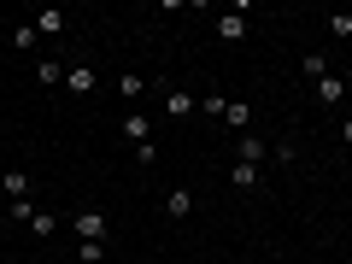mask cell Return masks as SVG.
<instances>
[{
  "mask_svg": "<svg viewBox=\"0 0 352 264\" xmlns=\"http://www.w3.org/2000/svg\"><path fill=\"white\" fill-rule=\"evenodd\" d=\"M71 229H76V241H106V212H76Z\"/></svg>",
  "mask_w": 352,
  "mask_h": 264,
  "instance_id": "obj_1",
  "label": "cell"
},
{
  "mask_svg": "<svg viewBox=\"0 0 352 264\" xmlns=\"http://www.w3.org/2000/svg\"><path fill=\"white\" fill-rule=\"evenodd\" d=\"M65 88H71V94H94V88H100V71H94V65H71V71H65Z\"/></svg>",
  "mask_w": 352,
  "mask_h": 264,
  "instance_id": "obj_2",
  "label": "cell"
},
{
  "mask_svg": "<svg viewBox=\"0 0 352 264\" xmlns=\"http://www.w3.org/2000/svg\"><path fill=\"white\" fill-rule=\"evenodd\" d=\"M0 194H6V206H18V200H30V170H18V164H12V170L0 176Z\"/></svg>",
  "mask_w": 352,
  "mask_h": 264,
  "instance_id": "obj_3",
  "label": "cell"
},
{
  "mask_svg": "<svg viewBox=\"0 0 352 264\" xmlns=\"http://www.w3.org/2000/svg\"><path fill=\"white\" fill-rule=\"evenodd\" d=\"M311 88H317V100H323V106H340V100H346V82H340L335 71H329V76H317Z\"/></svg>",
  "mask_w": 352,
  "mask_h": 264,
  "instance_id": "obj_4",
  "label": "cell"
},
{
  "mask_svg": "<svg viewBox=\"0 0 352 264\" xmlns=\"http://www.w3.org/2000/svg\"><path fill=\"white\" fill-rule=\"evenodd\" d=\"M188 212H194V194L188 188H170V194H164V217H170V223H182Z\"/></svg>",
  "mask_w": 352,
  "mask_h": 264,
  "instance_id": "obj_5",
  "label": "cell"
},
{
  "mask_svg": "<svg viewBox=\"0 0 352 264\" xmlns=\"http://www.w3.org/2000/svg\"><path fill=\"white\" fill-rule=\"evenodd\" d=\"M65 24H71V18H65L59 6H41L36 12V36H65Z\"/></svg>",
  "mask_w": 352,
  "mask_h": 264,
  "instance_id": "obj_6",
  "label": "cell"
},
{
  "mask_svg": "<svg viewBox=\"0 0 352 264\" xmlns=\"http://www.w3.org/2000/svg\"><path fill=\"white\" fill-rule=\"evenodd\" d=\"M247 12H223V18H217V36H223V41H247Z\"/></svg>",
  "mask_w": 352,
  "mask_h": 264,
  "instance_id": "obj_7",
  "label": "cell"
},
{
  "mask_svg": "<svg viewBox=\"0 0 352 264\" xmlns=\"http://www.w3.org/2000/svg\"><path fill=\"white\" fill-rule=\"evenodd\" d=\"M223 124L247 135V129H252V106H247V100H223Z\"/></svg>",
  "mask_w": 352,
  "mask_h": 264,
  "instance_id": "obj_8",
  "label": "cell"
},
{
  "mask_svg": "<svg viewBox=\"0 0 352 264\" xmlns=\"http://www.w3.org/2000/svg\"><path fill=\"white\" fill-rule=\"evenodd\" d=\"M235 159H241V164H258V159H264V135H252V129H247V135L235 141Z\"/></svg>",
  "mask_w": 352,
  "mask_h": 264,
  "instance_id": "obj_9",
  "label": "cell"
},
{
  "mask_svg": "<svg viewBox=\"0 0 352 264\" xmlns=\"http://www.w3.org/2000/svg\"><path fill=\"white\" fill-rule=\"evenodd\" d=\"M124 135L135 141V147H141V141H153V124H147V112H124Z\"/></svg>",
  "mask_w": 352,
  "mask_h": 264,
  "instance_id": "obj_10",
  "label": "cell"
},
{
  "mask_svg": "<svg viewBox=\"0 0 352 264\" xmlns=\"http://www.w3.org/2000/svg\"><path fill=\"white\" fill-rule=\"evenodd\" d=\"M164 112H170V118H188V112H200V100L182 94V88H170V94H164Z\"/></svg>",
  "mask_w": 352,
  "mask_h": 264,
  "instance_id": "obj_11",
  "label": "cell"
},
{
  "mask_svg": "<svg viewBox=\"0 0 352 264\" xmlns=\"http://www.w3.org/2000/svg\"><path fill=\"white\" fill-rule=\"evenodd\" d=\"M229 182H235L241 194H252V188H258V164H241V159H235V170H229Z\"/></svg>",
  "mask_w": 352,
  "mask_h": 264,
  "instance_id": "obj_12",
  "label": "cell"
},
{
  "mask_svg": "<svg viewBox=\"0 0 352 264\" xmlns=\"http://www.w3.org/2000/svg\"><path fill=\"white\" fill-rule=\"evenodd\" d=\"M65 71H71L65 59H36V82H65Z\"/></svg>",
  "mask_w": 352,
  "mask_h": 264,
  "instance_id": "obj_13",
  "label": "cell"
},
{
  "mask_svg": "<svg viewBox=\"0 0 352 264\" xmlns=\"http://www.w3.org/2000/svg\"><path fill=\"white\" fill-rule=\"evenodd\" d=\"M30 235H36V241L59 235V217H53V212H36V217H30Z\"/></svg>",
  "mask_w": 352,
  "mask_h": 264,
  "instance_id": "obj_14",
  "label": "cell"
},
{
  "mask_svg": "<svg viewBox=\"0 0 352 264\" xmlns=\"http://www.w3.org/2000/svg\"><path fill=\"white\" fill-rule=\"evenodd\" d=\"M118 88H124V100H141V94H147V76L124 71V76H118Z\"/></svg>",
  "mask_w": 352,
  "mask_h": 264,
  "instance_id": "obj_15",
  "label": "cell"
},
{
  "mask_svg": "<svg viewBox=\"0 0 352 264\" xmlns=\"http://www.w3.org/2000/svg\"><path fill=\"white\" fill-rule=\"evenodd\" d=\"M76 258H82V264H100L106 258V241H76Z\"/></svg>",
  "mask_w": 352,
  "mask_h": 264,
  "instance_id": "obj_16",
  "label": "cell"
},
{
  "mask_svg": "<svg viewBox=\"0 0 352 264\" xmlns=\"http://www.w3.org/2000/svg\"><path fill=\"white\" fill-rule=\"evenodd\" d=\"M300 71L317 82V76H329V59H323V53H305V59H300Z\"/></svg>",
  "mask_w": 352,
  "mask_h": 264,
  "instance_id": "obj_17",
  "label": "cell"
},
{
  "mask_svg": "<svg viewBox=\"0 0 352 264\" xmlns=\"http://www.w3.org/2000/svg\"><path fill=\"white\" fill-rule=\"evenodd\" d=\"M329 36H340V41H352V12H329Z\"/></svg>",
  "mask_w": 352,
  "mask_h": 264,
  "instance_id": "obj_18",
  "label": "cell"
},
{
  "mask_svg": "<svg viewBox=\"0 0 352 264\" xmlns=\"http://www.w3.org/2000/svg\"><path fill=\"white\" fill-rule=\"evenodd\" d=\"M41 206L36 200H18V206H6V217H12V223H30V217H36Z\"/></svg>",
  "mask_w": 352,
  "mask_h": 264,
  "instance_id": "obj_19",
  "label": "cell"
},
{
  "mask_svg": "<svg viewBox=\"0 0 352 264\" xmlns=\"http://www.w3.org/2000/svg\"><path fill=\"white\" fill-rule=\"evenodd\" d=\"M12 47H18V53L36 47V24H18V30H12Z\"/></svg>",
  "mask_w": 352,
  "mask_h": 264,
  "instance_id": "obj_20",
  "label": "cell"
},
{
  "mask_svg": "<svg viewBox=\"0 0 352 264\" xmlns=\"http://www.w3.org/2000/svg\"><path fill=\"white\" fill-rule=\"evenodd\" d=\"M340 135H346V159H352V118H346V124H340Z\"/></svg>",
  "mask_w": 352,
  "mask_h": 264,
  "instance_id": "obj_21",
  "label": "cell"
}]
</instances>
